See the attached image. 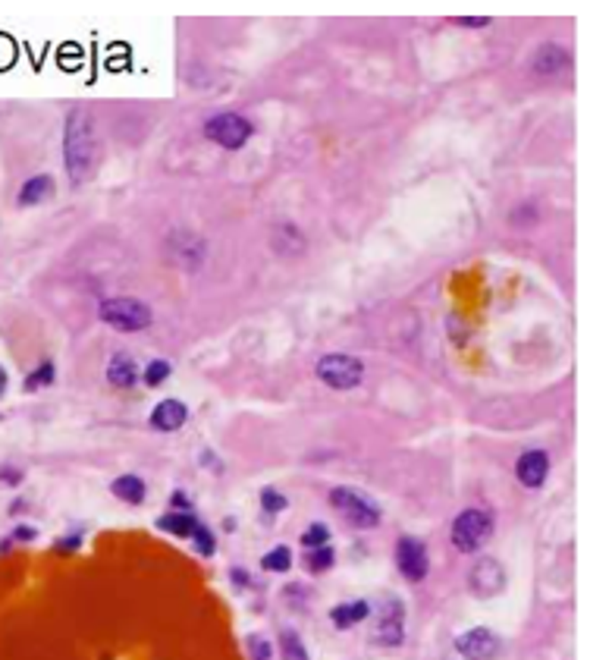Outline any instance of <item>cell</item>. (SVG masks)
<instances>
[{
    "instance_id": "obj_1",
    "label": "cell",
    "mask_w": 590,
    "mask_h": 660,
    "mask_svg": "<svg viewBox=\"0 0 590 660\" xmlns=\"http://www.w3.org/2000/svg\"><path fill=\"white\" fill-rule=\"evenodd\" d=\"M63 158H67V176L73 186L92 180L101 158L98 126H94V114L82 104H76L63 123Z\"/></svg>"
},
{
    "instance_id": "obj_2",
    "label": "cell",
    "mask_w": 590,
    "mask_h": 660,
    "mask_svg": "<svg viewBox=\"0 0 590 660\" xmlns=\"http://www.w3.org/2000/svg\"><path fill=\"white\" fill-rule=\"evenodd\" d=\"M490 534H493V516L487 509H462L452 519V544L462 554H471V550L484 547Z\"/></svg>"
},
{
    "instance_id": "obj_3",
    "label": "cell",
    "mask_w": 590,
    "mask_h": 660,
    "mask_svg": "<svg viewBox=\"0 0 590 660\" xmlns=\"http://www.w3.org/2000/svg\"><path fill=\"white\" fill-rule=\"evenodd\" d=\"M101 321L117 330H145L151 324V308L139 299H129V296H117V299H104L98 308Z\"/></svg>"
},
{
    "instance_id": "obj_4",
    "label": "cell",
    "mask_w": 590,
    "mask_h": 660,
    "mask_svg": "<svg viewBox=\"0 0 590 660\" xmlns=\"http://www.w3.org/2000/svg\"><path fill=\"white\" fill-rule=\"evenodd\" d=\"M318 378L333 390H352V387H359L361 378H365V365H361V359H355V355L330 353L318 362Z\"/></svg>"
},
{
    "instance_id": "obj_5",
    "label": "cell",
    "mask_w": 590,
    "mask_h": 660,
    "mask_svg": "<svg viewBox=\"0 0 590 660\" xmlns=\"http://www.w3.org/2000/svg\"><path fill=\"white\" fill-rule=\"evenodd\" d=\"M330 503L352 522L355 528H374L380 522V509L371 497L359 491H349V487H333L330 491Z\"/></svg>"
},
{
    "instance_id": "obj_6",
    "label": "cell",
    "mask_w": 590,
    "mask_h": 660,
    "mask_svg": "<svg viewBox=\"0 0 590 660\" xmlns=\"http://www.w3.org/2000/svg\"><path fill=\"white\" fill-rule=\"evenodd\" d=\"M252 133H255L252 120H246L242 114H217L205 123L207 139L217 142L220 148H230V151L246 145V142L252 139Z\"/></svg>"
},
{
    "instance_id": "obj_7",
    "label": "cell",
    "mask_w": 590,
    "mask_h": 660,
    "mask_svg": "<svg viewBox=\"0 0 590 660\" xmlns=\"http://www.w3.org/2000/svg\"><path fill=\"white\" fill-rule=\"evenodd\" d=\"M396 566L399 573L408 582H421L431 569V560H427V550L418 538H399L396 544Z\"/></svg>"
},
{
    "instance_id": "obj_8",
    "label": "cell",
    "mask_w": 590,
    "mask_h": 660,
    "mask_svg": "<svg viewBox=\"0 0 590 660\" xmlns=\"http://www.w3.org/2000/svg\"><path fill=\"white\" fill-rule=\"evenodd\" d=\"M468 585L478 598H493V594L503 591L505 573H503V566H499V560L484 557V560L474 563V569H471V575H468Z\"/></svg>"
},
{
    "instance_id": "obj_9",
    "label": "cell",
    "mask_w": 590,
    "mask_h": 660,
    "mask_svg": "<svg viewBox=\"0 0 590 660\" xmlns=\"http://www.w3.org/2000/svg\"><path fill=\"white\" fill-rule=\"evenodd\" d=\"M456 648L465 660H493L499 654V639L490 629H471L456 641Z\"/></svg>"
},
{
    "instance_id": "obj_10",
    "label": "cell",
    "mask_w": 590,
    "mask_h": 660,
    "mask_svg": "<svg viewBox=\"0 0 590 660\" xmlns=\"http://www.w3.org/2000/svg\"><path fill=\"white\" fill-rule=\"evenodd\" d=\"M515 475L524 487H540L546 481V475H550V456L544 450H528L515 462Z\"/></svg>"
},
{
    "instance_id": "obj_11",
    "label": "cell",
    "mask_w": 590,
    "mask_h": 660,
    "mask_svg": "<svg viewBox=\"0 0 590 660\" xmlns=\"http://www.w3.org/2000/svg\"><path fill=\"white\" fill-rule=\"evenodd\" d=\"M530 67H534V73H540V76H556V73H562V69L571 67V51L562 45H540Z\"/></svg>"
},
{
    "instance_id": "obj_12",
    "label": "cell",
    "mask_w": 590,
    "mask_h": 660,
    "mask_svg": "<svg viewBox=\"0 0 590 660\" xmlns=\"http://www.w3.org/2000/svg\"><path fill=\"white\" fill-rule=\"evenodd\" d=\"M189 419V409L186 403L180 400H164L154 406L151 412V428H158V431H180L182 425H186Z\"/></svg>"
},
{
    "instance_id": "obj_13",
    "label": "cell",
    "mask_w": 590,
    "mask_h": 660,
    "mask_svg": "<svg viewBox=\"0 0 590 660\" xmlns=\"http://www.w3.org/2000/svg\"><path fill=\"white\" fill-rule=\"evenodd\" d=\"M107 380L120 390L135 387V380H139V365H135V359H129L126 353L113 355L110 365H107Z\"/></svg>"
},
{
    "instance_id": "obj_14",
    "label": "cell",
    "mask_w": 590,
    "mask_h": 660,
    "mask_svg": "<svg viewBox=\"0 0 590 660\" xmlns=\"http://www.w3.org/2000/svg\"><path fill=\"white\" fill-rule=\"evenodd\" d=\"M405 635V626H402V604L399 600H392V607L384 614V620H380L377 626V639L384 641V645H399Z\"/></svg>"
},
{
    "instance_id": "obj_15",
    "label": "cell",
    "mask_w": 590,
    "mask_h": 660,
    "mask_svg": "<svg viewBox=\"0 0 590 660\" xmlns=\"http://www.w3.org/2000/svg\"><path fill=\"white\" fill-rule=\"evenodd\" d=\"M368 614H371V604H368V600H352V604H339V607H333L330 620L336 629H349V626H355V623L368 620Z\"/></svg>"
},
{
    "instance_id": "obj_16",
    "label": "cell",
    "mask_w": 590,
    "mask_h": 660,
    "mask_svg": "<svg viewBox=\"0 0 590 660\" xmlns=\"http://www.w3.org/2000/svg\"><path fill=\"white\" fill-rule=\"evenodd\" d=\"M51 189H53V180L47 174H41V176H32V180H26L22 183V189H20V205L22 208H35V205H41V201L51 195Z\"/></svg>"
},
{
    "instance_id": "obj_17",
    "label": "cell",
    "mask_w": 590,
    "mask_h": 660,
    "mask_svg": "<svg viewBox=\"0 0 590 660\" xmlns=\"http://www.w3.org/2000/svg\"><path fill=\"white\" fill-rule=\"evenodd\" d=\"M113 497H120L123 503H141L145 501V481L139 478V475H120V478L110 485Z\"/></svg>"
},
{
    "instance_id": "obj_18",
    "label": "cell",
    "mask_w": 590,
    "mask_h": 660,
    "mask_svg": "<svg viewBox=\"0 0 590 660\" xmlns=\"http://www.w3.org/2000/svg\"><path fill=\"white\" fill-rule=\"evenodd\" d=\"M158 528L176 534V538H192L195 528H198V519L192 513H166L158 519Z\"/></svg>"
},
{
    "instance_id": "obj_19",
    "label": "cell",
    "mask_w": 590,
    "mask_h": 660,
    "mask_svg": "<svg viewBox=\"0 0 590 660\" xmlns=\"http://www.w3.org/2000/svg\"><path fill=\"white\" fill-rule=\"evenodd\" d=\"M261 566H264L267 573H286V569L292 566V550L286 544L273 547V550H267V554L261 557Z\"/></svg>"
},
{
    "instance_id": "obj_20",
    "label": "cell",
    "mask_w": 590,
    "mask_h": 660,
    "mask_svg": "<svg viewBox=\"0 0 590 660\" xmlns=\"http://www.w3.org/2000/svg\"><path fill=\"white\" fill-rule=\"evenodd\" d=\"M333 560H336V554L324 544V547H314L311 554H308L305 566H308V573H327V569L333 566Z\"/></svg>"
},
{
    "instance_id": "obj_21",
    "label": "cell",
    "mask_w": 590,
    "mask_h": 660,
    "mask_svg": "<svg viewBox=\"0 0 590 660\" xmlns=\"http://www.w3.org/2000/svg\"><path fill=\"white\" fill-rule=\"evenodd\" d=\"M279 648H283V660H308L305 645H302V639L295 632H283Z\"/></svg>"
},
{
    "instance_id": "obj_22",
    "label": "cell",
    "mask_w": 590,
    "mask_h": 660,
    "mask_svg": "<svg viewBox=\"0 0 590 660\" xmlns=\"http://www.w3.org/2000/svg\"><path fill=\"white\" fill-rule=\"evenodd\" d=\"M327 541H330V528H327L324 522H314V526H308L305 534H302V544H305L308 550H314V547H324Z\"/></svg>"
},
{
    "instance_id": "obj_23",
    "label": "cell",
    "mask_w": 590,
    "mask_h": 660,
    "mask_svg": "<svg viewBox=\"0 0 590 660\" xmlns=\"http://www.w3.org/2000/svg\"><path fill=\"white\" fill-rule=\"evenodd\" d=\"M47 384H53V365L51 362H41V365L26 378V390H38V387H47Z\"/></svg>"
},
{
    "instance_id": "obj_24",
    "label": "cell",
    "mask_w": 590,
    "mask_h": 660,
    "mask_svg": "<svg viewBox=\"0 0 590 660\" xmlns=\"http://www.w3.org/2000/svg\"><path fill=\"white\" fill-rule=\"evenodd\" d=\"M166 378H170V362L154 359L151 365L145 368V384H148V387H160Z\"/></svg>"
},
{
    "instance_id": "obj_25",
    "label": "cell",
    "mask_w": 590,
    "mask_h": 660,
    "mask_svg": "<svg viewBox=\"0 0 590 660\" xmlns=\"http://www.w3.org/2000/svg\"><path fill=\"white\" fill-rule=\"evenodd\" d=\"M192 541H195V550H198L201 557H211L214 550H217V538H214V532H211V528H205V526L195 528Z\"/></svg>"
},
{
    "instance_id": "obj_26",
    "label": "cell",
    "mask_w": 590,
    "mask_h": 660,
    "mask_svg": "<svg viewBox=\"0 0 590 660\" xmlns=\"http://www.w3.org/2000/svg\"><path fill=\"white\" fill-rule=\"evenodd\" d=\"M261 507H264L267 509V513H279V509H286V507H289V503H286V497H283V493H277V491H273V487H264V491H261Z\"/></svg>"
},
{
    "instance_id": "obj_27",
    "label": "cell",
    "mask_w": 590,
    "mask_h": 660,
    "mask_svg": "<svg viewBox=\"0 0 590 660\" xmlns=\"http://www.w3.org/2000/svg\"><path fill=\"white\" fill-rule=\"evenodd\" d=\"M79 544H82V534H69V538H63V541H53V550L69 554V550H79Z\"/></svg>"
},
{
    "instance_id": "obj_28",
    "label": "cell",
    "mask_w": 590,
    "mask_h": 660,
    "mask_svg": "<svg viewBox=\"0 0 590 660\" xmlns=\"http://www.w3.org/2000/svg\"><path fill=\"white\" fill-rule=\"evenodd\" d=\"M458 26H465V29H487L490 26V20L487 16H458Z\"/></svg>"
},
{
    "instance_id": "obj_29",
    "label": "cell",
    "mask_w": 590,
    "mask_h": 660,
    "mask_svg": "<svg viewBox=\"0 0 590 660\" xmlns=\"http://www.w3.org/2000/svg\"><path fill=\"white\" fill-rule=\"evenodd\" d=\"M22 472L20 469H10V466H0V485H20Z\"/></svg>"
},
{
    "instance_id": "obj_30",
    "label": "cell",
    "mask_w": 590,
    "mask_h": 660,
    "mask_svg": "<svg viewBox=\"0 0 590 660\" xmlns=\"http://www.w3.org/2000/svg\"><path fill=\"white\" fill-rule=\"evenodd\" d=\"M252 651H255V660H271V645H267L264 639H252Z\"/></svg>"
},
{
    "instance_id": "obj_31",
    "label": "cell",
    "mask_w": 590,
    "mask_h": 660,
    "mask_svg": "<svg viewBox=\"0 0 590 660\" xmlns=\"http://www.w3.org/2000/svg\"><path fill=\"white\" fill-rule=\"evenodd\" d=\"M173 507L180 509V513H189V507H192V501H189V497H186V493H182V491H176V493H173Z\"/></svg>"
},
{
    "instance_id": "obj_32",
    "label": "cell",
    "mask_w": 590,
    "mask_h": 660,
    "mask_svg": "<svg viewBox=\"0 0 590 660\" xmlns=\"http://www.w3.org/2000/svg\"><path fill=\"white\" fill-rule=\"evenodd\" d=\"M35 534H38V532H35V528H28V526H16L13 528V538L16 541H35Z\"/></svg>"
},
{
    "instance_id": "obj_33",
    "label": "cell",
    "mask_w": 590,
    "mask_h": 660,
    "mask_svg": "<svg viewBox=\"0 0 590 660\" xmlns=\"http://www.w3.org/2000/svg\"><path fill=\"white\" fill-rule=\"evenodd\" d=\"M232 582H239L242 588L248 585V575H246V569H232Z\"/></svg>"
},
{
    "instance_id": "obj_34",
    "label": "cell",
    "mask_w": 590,
    "mask_h": 660,
    "mask_svg": "<svg viewBox=\"0 0 590 660\" xmlns=\"http://www.w3.org/2000/svg\"><path fill=\"white\" fill-rule=\"evenodd\" d=\"M4 390H7V371L0 368V396H4Z\"/></svg>"
}]
</instances>
